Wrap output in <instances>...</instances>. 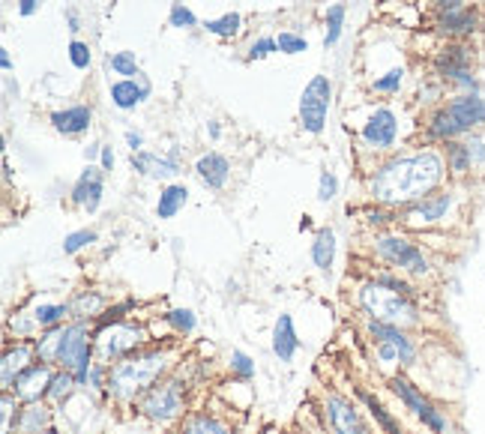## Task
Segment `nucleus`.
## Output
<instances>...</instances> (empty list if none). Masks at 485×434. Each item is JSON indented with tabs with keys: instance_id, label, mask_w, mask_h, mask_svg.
Returning a JSON list of instances; mask_svg holds the SVG:
<instances>
[{
	"instance_id": "nucleus-30",
	"label": "nucleus",
	"mask_w": 485,
	"mask_h": 434,
	"mask_svg": "<svg viewBox=\"0 0 485 434\" xmlns=\"http://www.w3.org/2000/svg\"><path fill=\"white\" fill-rule=\"evenodd\" d=\"M360 398H363L366 405H368V411H372V416H375V420H377V425H381V429H384V434H401L399 422L392 420L390 414H386V407H384L381 401H377L375 396H372V392L360 390Z\"/></svg>"
},
{
	"instance_id": "nucleus-16",
	"label": "nucleus",
	"mask_w": 485,
	"mask_h": 434,
	"mask_svg": "<svg viewBox=\"0 0 485 434\" xmlns=\"http://www.w3.org/2000/svg\"><path fill=\"white\" fill-rule=\"evenodd\" d=\"M368 333H372L375 342H390V345L399 348V363L410 366L416 359V345L408 339L405 330L396 324H384V321H368Z\"/></svg>"
},
{
	"instance_id": "nucleus-19",
	"label": "nucleus",
	"mask_w": 485,
	"mask_h": 434,
	"mask_svg": "<svg viewBox=\"0 0 485 434\" xmlns=\"http://www.w3.org/2000/svg\"><path fill=\"white\" fill-rule=\"evenodd\" d=\"M297 350H300V339H297V330H294V317L279 315V321L273 326V354L279 357V363H291Z\"/></svg>"
},
{
	"instance_id": "nucleus-34",
	"label": "nucleus",
	"mask_w": 485,
	"mask_h": 434,
	"mask_svg": "<svg viewBox=\"0 0 485 434\" xmlns=\"http://www.w3.org/2000/svg\"><path fill=\"white\" fill-rule=\"evenodd\" d=\"M240 24H243L240 15H237V12H228V15H222V19L207 21L204 28H207L210 34H216V36H237V34H240Z\"/></svg>"
},
{
	"instance_id": "nucleus-15",
	"label": "nucleus",
	"mask_w": 485,
	"mask_h": 434,
	"mask_svg": "<svg viewBox=\"0 0 485 434\" xmlns=\"http://www.w3.org/2000/svg\"><path fill=\"white\" fill-rule=\"evenodd\" d=\"M102 174H105L102 168L87 165L85 174L78 177V183L72 186V201H76L78 207H85L87 213H96V210H100V204H102V189H105Z\"/></svg>"
},
{
	"instance_id": "nucleus-6",
	"label": "nucleus",
	"mask_w": 485,
	"mask_h": 434,
	"mask_svg": "<svg viewBox=\"0 0 485 434\" xmlns=\"http://www.w3.org/2000/svg\"><path fill=\"white\" fill-rule=\"evenodd\" d=\"M141 339H144V330H141V326H135V324L120 321V324L102 326V330H96V345H93L96 357H93V363L111 368V363H120L123 357L133 354V350L141 345Z\"/></svg>"
},
{
	"instance_id": "nucleus-1",
	"label": "nucleus",
	"mask_w": 485,
	"mask_h": 434,
	"mask_svg": "<svg viewBox=\"0 0 485 434\" xmlns=\"http://www.w3.org/2000/svg\"><path fill=\"white\" fill-rule=\"evenodd\" d=\"M443 171L447 165L432 150L416 153V157H399L375 171L372 195L386 207H410L438 189Z\"/></svg>"
},
{
	"instance_id": "nucleus-29",
	"label": "nucleus",
	"mask_w": 485,
	"mask_h": 434,
	"mask_svg": "<svg viewBox=\"0 0 485 434\" xmlns=\"http://www.w3.org/2000/svg\"><path fill=\"white\" fill-rule=\"evenodd\" d=\"M102 306H105V297H102L100 291H87V293H78V297L69 302L72 315H76L78 321H85V317H93V315H100V312H102Z\"/></svg>"
},
{
	"instance_id": "nucleus-33",
	"label": "nucleus",
	"mask_w": 485,
	"mask_h": 434,
	"mask_svg": "<svg viewBox=\"0 0 485 434\" xmlns=\"http://www.w3.org/2000/svg\"><path fill=\"white\" fill-rule=\"evenodd\" d=\"M72 387H76V374L67 372V368H61V372H54L52 374V383H48V390H45V398H67Z\"/></svg>"
},
{
	"instance_id": "nucleus-41",
	"label": "nucleus",
	"mask_w": 485,
	"mask_h": 434,
	"mask_svg": "<svg viewBox=\"0 0 485 434\" xmlns=\"http://www.w3.org/2000/svg\"><path fill=\"white\" fill-rule=\"evenodd\" d=\"M276 45H279V52H282V54H300V52H306V48H309L306 39L297 36V34H279Z\"/></svg>"
},
{
	"instance_id": "nucleus-52",
	"label": "nucleus",
	"mask_w": 485,
	"mask_h": 434,
	"mask_svg": "<svg viewBox=\"0 0 485 434\" xmlns=\"http://www.w3.org/2000/svg\"><path fill=\"white\" fill-rule=\"evenodd\" d=\"M102 171H111L114 168V153H111V147H102Z\"/></svg>"
},
{
	"instance_id": "nucleus-43",
	"label": "nucleus",
	"mask_w": 485,
	"mask_h": 434,
	"mask_svg": "<svg viewBox=\"0 0 485 434\" xmlns=\"http://www.w3.org/2000/svg\"><path fill=\"white\" fill-rule=\"evenodd\" d=\"M69 63L76 69H87L90 67V48H87V43H78V39H72V43H69Z\"/></svg>"
},
{
	"instance_id": "nucleus-25",
	"label": "nucleus",
	"mask_w": 485,
	"mask_h": 434,
	"mask_svg": "<svg viewBox=\"0 0 485 434\" xmlns=\"http://www.w3.org/2000/svg\"><path fill=\"white\" fill-rule=\"evenodd\" d=\"M333 258H335V234L333 228H320L315 234V243H311V261H315L318 269H330L333 267Z\"/></svg>"
},
{
	"instance_id": "nucleus-20",
	"label": "nucleus",
	"mask_w": 485,
	"mask_h": 434,
	"mask_svg": "<svg viewBox=\"0 0 485 434\" xmlns=\"http://www.w3.org/2000/svg\"><path fill=\"white\" fill-rule=\"evenodd\" d=\"M90 120H93V111L90 105H72V108L54 111L52 114V126L63 135H81L90 129Z\"/></svg>"
},
{
	"instance_id": "nucleus-7",
	"label": "nucleus",
	"mask_w": 485,
	"mask_h": 434,
	"mask_svg": "<svg viewBox=\"0 0 485 434\" xmlns=\"http://www.w3.org/2000/svg\"><path fill=\"white\" fill-rule=\"evenodd\" d=\"M330 96H333V84L327 76H315L306 84L300 96V123L303 129L311 135H320L327 126V111H330Z\"/></svg>"
},
{
	"instance_id": "nucleus-28",
	"label": "nucleus",
	"mask_w": 485,
	"mask_h": 434,
	"mask_svg": "<svg viewBox=\"0 0 485 434\" xmlns=\"http://www.w3.org/2000/svg\"><path fill=\"white\" fill-rule=\"evenodd\" d=\"M447 168L452 174H465L473 168V157L467 141H447Z\"/></svg>"
},
{
	"instance_id": "nucleus-2",
	"label": "nucleus",
	"mask_w": 485,
	"mask_h": 434,
	"mask_svg": "<svg viewBox=\"0 0 485 434\" xmlns=\"http://www.w3.org/2000/svg\"><path fill=\"white\" fill-rule=\"evenodd\" d=\"M166 366H168V357L159 354V350H144V354H135V357L129 354L109 368L105 387H109L114 398L133 401L153 390L156 378L166 372Z\"/></svg>"
},
{
	"instance_id": "nucleus-8",
	"label": "nucleus",
	"mask_w": 485,
	"mask_h": 434,
	"mask_svg": "<svg viewBox=\"0 0 485 434\" xmlns=\"http://www.w3.org/2000/svg\"><path fill=\"white\" fill-rule=\"evenodd\" d=\"M375 252L386 261V264L408 269L410 276H429V269H432L429 258L423 255V249L410 240H405V237H377Z\"/></svg>"
},
{
	"instance_id": "nucleus-21",
	"label": "nucleus",
	"mask_w": 485,
	"mask_h": 434,
	"mask_svg": "<svg viewBox=\"0 0 485 434\" xmlns=\"http://www.w3.org/2000/svg\"><path fill=\"white\" fill-rule=\"evenodd\" d=\"M133 168L144 177H156V180H171L180 174V165L174 157H156V153H133Z\"/></svg>"
},
{
	"instance_id": "nucleus-38",
	"label": "nucleus",
	"mask_w": 485,
	"mask_h": 434,
	"mask_svg": "<svg viewBox=\"0 0 485 434\" xmlns=\"http://www.w3.org/2000/svg\"><path fill=\"white\" fill-rule=\"evenodd\" d=\"M90 243H96V231H87V228H81V231L67 234V240H63V252H67V255H76V252H81Z\"/></svg>"
},
{
	"instance_id": "nucleus-51",
	"label": "nucleus",
	"mask_w": 485,
	"mask_h": 434,
	"mask_svg": "<svg viewBox=\"0 0 485 434\" xmlns=\"http://www.w3.org/2000/svg\"><path fill=\"white\" fill-rule=\"evenodd\" d=\"M434 4L441 6V12H447V10H462L467 0H434Z\"/></svg>"
},
{
	"instance_id": "nucleus-27",
	"label": "nucleus",
	"mask_w": 485,
	"mask_h": 434,
	"mask_svg": "<svg viewBox=\"0 0 485 434\" xmlns=\"http://www.w3.org/2000/svg\"><path fill=\"white\" fill-rule=\"evenodd\" d=\"M48 422V411L43 405H28L24 411H19V416H15V431L19 434H39V429H45Z\"/></svg>"
},
{
	"instance_id": "nucleus-13",
	"label": "nucleus",
	"mask_w": 485,
	"mask_h": 434,
	"mask_svg": "<svg viewBox=\"0 0 485 434\" xmlns=\"http://www.w3.org/2000/svg\"><path fill=\"white\" fill-rule=\"evenodd\" d=\"M52 363H43V359H34L30 366L21 368V374L15 378L12 390L15 396H19L21 401H28V405H34V401H39V396H45L48 383H52Z\"/></svg>"
},
{
	"instance_id": "nucleus-5",
	"label": "nucleus",
	"mask_w": 485,
	"mask_h": 434,
	"mask_svg": "<svg viewBox=\"0 0 485 434\" xmlns=\"http://www.w3.org/2000/svg\"><path fill=\"white\" fill-rule=\"evenodd\" d=\"M54 366H61L76 374V383H90V372H93V345H90V333H87L85 321H76L61 330V345H57Z\"/></svg>"
},
{
	"instance_id": "nucleus-18",
	"label": "nucleus",
	"mask_w": 485,
	"mask_h": 434,
	"mask_svg": "<svg viewBox=\"0 0 485 434\" xmlns=\"http://www.w3.org/2000/svg\"><path fill=\"white\" fill-rule=\"evenodd\" d=\"M480 24V15L471 6H462V10H447L438 15V30L447 36H471Z\"/></svg>"
},
{
	"instance_id": "nucleus-48",
	"label": "nucleus",
	"mask_w": 485,
	"mask_h": 434,
	"mask_svg": "<svg viewBox=\"0 0 485 434\" xmlns=\"http://www.w3.org/2000/svg\"><path fill=\"white\" fill-rule=\"evenodd\" d=\"M377 357H381L384 363H392V359H399V348L390 345V342H377Z\"/></svg>"
},
{
	"instance_id": "nucleus-12",
	"label": "nucleus",
	"mask_w": 485,
	"mask_h": 434,
	"mask_svg": "<svg viewBox=\"0 0 485 434\" xmlns=\"http://www.w3.org/2000/svg\"><path fill=\"white\" fill-rule=\"evenodd\" d=\"M452 204H456V195H452V192H432V195H425L423 201L410 204V207L405 210V222L416 225V228L438 225L449 216Z\"/></svg>"
},
{
	"instance_id": "nucleus-3",
	"label": "nucleus",
	"mask_w": 485,
	"mask_h": 434,
	"mask_svg": "<svg viewBox=\"0 0 485 434\" xmlns=\"http://www.w3.org/2000/svg\"><path fill=\"white\" fill-rule=\"evenodd\" d=\"M480 126H485V100L480 93H462L432 114L425 133L434 141H458Z\"/></svg>"
},
{
	"instance_id": "nucleus-35",
	"label": "nucleus",
	"mask_w": 485,
	"mask_h": 434,
	"mask_svg": "<svg viewBox=\"0 0 485 434\" xmlns=\"http://www.w3.org/2000/svg\"><path fill=\"white\" fill-rule=\"evenodd\" d=\"M342 24H344V6L335 4L327 10V36H324V45H335L342 36Z\"/></svg>"
},
{
	"instance_id": "nucleus-10",
	"label": "nucleus",
	"mask_w": 485,
	"mask_h": 434,
	"mask_svg": "<svg viewBox=\"0 0 485 434\" xmlns=\"http://www.w3.org/2000/svg\"><path fill=\"white\" fill-rule=\"evenodd\" d=\"M183 383L180 381H166L159 387H153L141 401V411L147 420L153 422H168L183 411Z\"/></svg>"
},
{
	"instance_id": "nucleus-53",
	"label": "nucleus",
	"mask_w": 485,
	"mask_h": 434,
	"mask_svg": "<svg viewBox=\"0 0 485 434\" xmlns=\"http://www.w3.org/2000/svg\"><path fill=\"white\" fill-rule=\"evenodd\" d=\"M126 141H129V147H133V153H141V135H138V133H129V135H126Z\"/></svg>"
},
{
	"instance_id": "nucleus-14",
	"label": "nucleus",
	"mask_w": 485,
	"mask_h": 434,
	"mask_svg": "<svg viewBox=\"0 0 485 434\" xmlns=\"http://www.w3.org/2000/svg\"><path fill=\"white\" fill-rule=\"evenodd\" d=\"M396 135H399V120L390 108L375 111L363 126V141L368 147H375V150H386V147H392L396 144Z\"/></svg>"
},
{
	"instance_id": "nucleus-22",
	"label": "nucleus",
	"mask_w": 485,
	"mask_h": 434,
	"mask_svg": "<svg viewBox=\"0 0 485 434\" xmlns=\"http://www.w3.org/2000/svg\"><path fill=\"white\" fill-rule=\"evenodd\" d=\"M34 345H15L4 354V363H0V381H4V390L10 392L15 378L21 374L24 366H30V359H34Z\"/></svg>"
},
{
	"instance_id": "nucleus-44",
	"label": "nucleus",
	"mask_w": 485,
	"mask_h": 434,
	"mask_svg": "<svg viewBox=\"0 0 485 434\" xmlns=\"http://www.w3.org/2000/svg\"><path fill=\"white\" fill-rule=\"evenodd\" d=\"M171 28H195V24H198V19H195L192 15V10H186L183 4H174L171 6Z\"/></svg>"
},
{
	"instance_id": "nucleus-45",
	"label": "nucleus",
	"mask_w": 485,
	"mask_h": 434,
	"mask_svg": "<svg viewBox=\"0 0 485 434\" xmlns=\"http://www.w3.org/2000/svg\"><path fill=\"white\" fill-rule=\"evenodd\" d=\"M273 52H279L276 39H258V43H252V48H249V60H261V57H267Z\"/></svg>"
},
{
	"instance_id": "nucleus-54",
	"label": "nucleus",
	"mask_w": 485,
	"mask_h": 434,
	"mask_svg": "<svg viewBox=\"0 0 485 434\" xmlns=\"http://www.w3.org/2000/svg\"><path fill=\"white\" fill-rule=\"evenodd\" d=\"M0 67H4L6 72L12 69V60H10V52H6V48H0Z\"/></svg>"
},
{
	"instance_id": "nucleus-39",
	"label": "nucleus",
	"mask_w": 485,
	"mask_h": 434,
	"mask_svg": "<svg viewBox=\"0 0 485 434\" xmlns=\"http://www.w3.org/2000/svg\"><path fill=\"white\" fill-rule=\"evenodd\" d=\"M401 81H405V69H390L386 76L375 81V90L377 93H399Z\"/></svg>"
},
{
	"instance_id": "nucleus-36",
	"label": "nucleus",
	"mask_w": 485,
	"mask_h": 434,
	"mask_svg": "<svg viewBox=\"0 0 485 434\" xmlns=\"http://www.w3.org/2000/svg\"><path fill=\"white\" fill-rule=\"evenodd\" d=\"M166 321L174 326L177 333H192L195 326H198V317H195V312H189V309H171V312L166 315Z\"/></svg>"
},
{
	"instance_id": "nucleus-23",
	"label": "nucleus",
	"mask_w": 485,
	"mask_h": 434,
	"mask_svg": "<svg viewBox=\"0 0 485 434\" xmlns=\"http://www.w3.org/2000/svg\"><path fill=\"white\" fill-rule=\"evenodd\" d=\"M195 171H198V177L210 186V189H222V186L228 183V177H231V165H228V159L222 157V153H207V157H201L195 162Z\"/></svg>"
},
{
	"instance_id": "nucleus-24",
	"label": "nucleus",
	"mask_w": 485,
	"mask_h": 434,
	"mask_svg": "<svg viewBox=\"0 0 485 434\" xmlns=\"http://www.w3.org/2000/svg\"><path fill=\"white\" fill-rule=\"evenodd\" d=\"M147 93H150V84H147V81L138 84L135 78H123V81H114V84H111V102L123 111L141 105L147 100Z\"/></svg>"
},
{
	"instance_id": "nucleus-32",
	"label": "nucleus",
	"mask_w": 485,
	"mask_h": 434,
	"mask_svg": "<svg viewBox=\"0 0 485 434\" xmlns=\"http://www.w3.org/2000/svg\"><path fill=\"white\" fill-rule=\"evenodd\" d=\"M67 315H72V309L67 306V302H52V306L45 302V306H36L34 324H39V326H57Z\"/></svg>"
},
{
	"instance_id": "nucleus-37",
	"label": "nucleus",
	"mask_w": 485,
	"mask_h": 434,
	"mask_svg": "<svg viewBox=\"0 0 485 434\" xmlns=\"http://www.w3.org/2000/svg\"><path fill=\"white\" fill-rule=\"evenodd\" d=\"M109 63H111V69L117 72V76H138V60H135V54L133 52H117V54H111L109 57Z\"/></svg>"
},
{
	"instance_id": "nucleus-26",
	"label": "nucleus",
	"mask_w": 485,
	"mask_h": 434,
	"mask_svg": "<svg viewBox=\"0 0 485 434\" xmlns=\"http://www.w3.org/2000/svg\"><path fill=\"white\" fill-rule=\"evenodd\" d=\"M189 201V192L186 186H166L159 195V204H156V216L159 219H174L180 210H183V204Z\"/></svg>"
},
{
	"instance_id": "nucleus-11",
	"label": "nucleus",
	"mask_w": 485,
	"mask_h": 434,
	"mask_svg": "<svg viewBox=\"0 0 485 434\" xmlns=\"http://www.w3.org/2000/svg\"><path fill=\"white\" fill-rule=\"evenodd\" d=\"M434 72H438L443 81H456V84L476 93V78L471 76V48L467 45L452 43L447 48H441L438 57H434Z\"/></svg>"
},
{
	"instance_id": "nucleus-9",
	"label": "nucleus",
	"mask_w": 485,
	"mask_h": 434,
	"mask_svg": "<svg viewBox=\"0 0 485 434\" xmlns=\"http://www.w3.org/2000/svg\"><path fill=\"white\" fill-rule=\"evenodd\" d=\"M390 390L396 392V396L405 401V405L414 411L419 420H423V425H429V429L434 431V434H447L449 431V422H447V416H443L438 407L432 405L429 398L419 392L414 383H410L408 378H401V374H396V378L390 381Z\"/></svg>"
},
{
	"instance_id": "nucleus-4",
	"label": "nucleus",
	"mask_w": 485,
	"mask_h": 434,
	"mask_svg": "<svg viewBox=\"0 0 485 434\" xmlns=\"http://www.w3.org/2000/svg\"><path fill=\"white\" fill-rule=\"evenodd\" d=\"M360 306L372 321L396 324V326H416L419 324V309L414 293L396 291L384 282H366L360 288Z\"/></svg>"
},
{
	"instance_id": "nucleus-55",
	"label": "nucleus",
	"mask_w": 485,
	"mask_h": 434,
	"mask_svg": "<svg viewBox=\"0 0 485 434\" xmlns=\"http://www.w3.org/2000/svg\"><path fill=\"white\" fill-rule=\"evenodd\" d=\"M368 222H372V225H381V222H386V213H381V210L368 213Z\"/></svg>"
},
{
	"instance_id": "nucleus-42",
	"label": "nucleus",
	"mask_w": 485,
	"mask_h": 434,
	"mask_svg": "<svg viewBox=\"0 0 485 434\" xmlns=\"http://www.w3.org/2000/svg\"><path fill=\"white\" fill-rule=\"evenodd\" d=\"M335 192H339V180H335V174H330V171H320V180H318V198L320 201H333Z\"/></svg>"
},
{
	"instance_id": "nucleus-50",
	"label": "nucleus",
	"mask_w": 485,
	"mask_h": 434,
	"mask_svg": "<svg viewBox=\"0 0 485 434\" xmlns=\"http://www.w3.org/2000/svg\"><path fill=\"white\" fill-rule=\"evenodd\" d=\"M39 10V0H19V12L28 19V15H34Z\"/></svg>"
},
{
	"instance_id": "nucleus-17",
	"label": "nucleus",
	"mask_w": 485,
	"mask_h": 434,
	"mask_svg": "<svg viewBox=\"0 0 485 434\" xmlns=\"http://www.w3.org/2000/svg\"><path fill=\"white\" fill-rule=\"evenodd\" d=\"M327 416L335 434H372L368 425L360 420V414L353 411V405H348L344 398H330L327 401Z\"/></svg>"
},
{
	"instance_id": "nucleus-49",
	"label": "nucleus",
	"mask_w": 485,
	"mask_h": 434,
	"mask_svg": "<svg viewBox=\"0 0 485 434\" xmlns=\"http://www.w3.org/2000/svg\"><path fill=\"white\" fill-rule=\"evenodd\" d=\"M10 420H12V398L10 392L4 396V434H10Z\"/></svg>"
},
{
	"instance_id": "nucleus-31",
	"label": "nucleus",
	"mask_w": 485,
	"mask_h": 434,
	"mask_svg": "<svg viewBox=\"0 0 485 434\" xmlns=\"http://www.w3.org/2000/svg\"><path fill=\"white\" fill-rule=\"evenodd\" d=\"M183 434H231L222 425L216 416H207V414H195L189 416L186 425H183Z\"/></svg>"
},
{
	"instance_id": "nucleus-46",
	"label": "nucleus",
	"mask_w": 485,
	"mask_h": 434,
	"mask_svg": "<svg viewBox=\"0 0 485 434\" xmlns=\"http://www.w3.org/2000/svg\"><path fill=\"white\" fill-rule=\"evenodd\" d=\"M129 309H133V302H120V306H114V309H109V312H105L102 317H100V330L102 326H111V324H120L123 321V315L129 312Z\"/></svg>"
},
{
	"instance_id": "nucleus-47",
	"label": "nucleus",
	"mask_w": 485,
	"mask_h": 434,
	"mask_svg": "<svg viewBox=\"0 0 485 434\" xmlns=\"http://www.w3.org/2000/svg\"><path fill=\"white\" fill-rule=\"evenodd\" d=\"M467 147H471L473 168H476V165H485V144L480 141V138H471V141H467Z\"/></svg>"
},
{
	"instance_id": "nucleus-40",
	"label": "nucleus",
	"mask_w": 485,
	"mask_h": 434,
	"mask_svg": "<svg viewBox=\"0 0 485 434\" xmlns=\"http://www.w3.org/2000/svg\"><path fill=\"white\" fill-rule=\"evenodd\" d=\"M231 368L237 372V378H243V381L255 378V363L249 354H243V350H231Z\"/></svg>"
}]
</instances>
